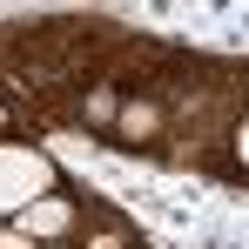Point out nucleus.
I'll list each match as a JSON object with an SVG mask.
<instances>
[{"label":"nucleus","mask_w":249,"mask_h":249,"mask_svg":"<svg viewBox=\"0 0 249 249\" xmlns=\"http://www.w3.org/2000/svg\"><path fill=\"white\" fill-rule=\"evenodd\" d=\"M74 222H81L74 196H34V202L14 209V229H27L34 243H68V236H74Z\"/></svg>","instance_id":"obj_1"},{"label":"nucleus","mask_w":249,"mask_h":249,"mask_svg":"<svg viewBox=\"0 0 249 249\" xmlns=\"http://www.w3.org/2000/svg\"><path fill=\"white\" fill-rule=\"evenodd\" d=\"M162 101H148V94H128L122 101V122H115V135H122V148H142V142H155L162 135Z\"/></svg>","instance_id":"obj_2"},{"label":"nucleus","mask_w":249,"mask_h":249,"mask_svg":"<svg viewBox=\"0 0 249 249\" xmlns=\"http://www.w3.org/2000/svg\"><path fill=\"white\" fill-rule=\"evenodd\" d=\"M122 101H128V94L88 81V88H81V122H88V128H115V122H122Z\"/></svg>","instance_id":"obj_3"},{"label":"nucleus","mask_w":249,"mask_h":249,"mask_svg":"<svg viewBox=\"0 0 249 249\" xmlns=\"http://www.w3.org/2000/svg\"><path fill=\"white\" fill-rule=\"evenodd\" d=\"M88 249H135V236L108 215V222H94V229H88Z\"/></svg>","instance_id":"obj_4"},{"label":"nucleus","mask_w":249,"mask_h":249,"mask_svg":"<svg viewBox=\"0 0 249 249\" xmlns=\"http://www.w3.org/2000/svg\"><path fill=\"white\" fill-rule=\"evenodd\" d=\"M229 155H236V168L249 175V115H243L236 128H229Z\"/></svg>","instance_id":"obj_5"},{"label":"nucleus","mask_w":249,"mask_h":249,"mask_svg":"<svg viewBox=\"0 0 249 249\" xmlns=\"http://www.w3.org/2000/svg\"><path fill=\"white\" fill-rule=\"evenodd\" d=\"M0 249H41L27 229H14V222H0Z\"/></svg>","instance_id":"obj_6"},{"label":"nucleus","mask_w":249,"mask_h":249,"mask_svg":"<svg viewBox=\"0 0 249 249\" xmlns=\"http://www.w3.org/2000/svg\"><path fill=\"white\" fill-rule=\"evenodd\" d=\"M0 128H14V108H7V101H0Z\"/></svg>","instance_id":"obj_7"},{"label":"nucleus","mask_w":249,"mask_h":249,"mask_svg":"<svg viewBox=\"0 0 249 249\" xmlns=\"http://www.w3.org/2000/svg\"><path fill=\"white\" fill-rule=\"evenodd\" d=\"M41 249H68V243H41Z\"/></svg>","instance_id":"obj_8"}]
</instances>
